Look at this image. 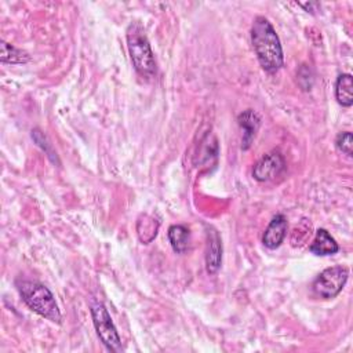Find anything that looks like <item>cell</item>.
Segmentation results:
<instances>
[{"instance_id":"13","label":"cell","mask_w":353,"mask_h":353,"mask_svg":"<svg viewBox=\"0 0 353 353\" xmlns=\"http://www.w3.org/2000/svg\"><path fill=\"white\" fill-rule=\"evenodd\" d=\"M167 236L175 252L182 254L188 250L189 241H190V232L185 225H171L168 228Z\"/></svg>"},{"instance_id":"14","label":"cell","mask_w":353,"mask_h":353,"mask_svg":"<svg viewBox=\"0 0 353 353\" xmlns=\"http://www.w3.org/2000/svg\"><path fill=\"white\" fill-rule=\"evenodd\" d=\"M1 62L3 63H25L30 61V57L28 55V52L14 47L12 44L7 43V41H1Z\"/></svg>"},{"instance_id":"1","label":"cell","mask_w":353,"mask_h":353,"mask_svg":"<svg viewBox=\"0 0 353 353\" xmlns=\"http://www.w3.org/2000/svg\"><path fill=\"white\" fill-rule=\"evenodd\" d=\"M251 43L259 65L268 73H276L284 63L279 34L268 18L258 15L251 26Z\"/></svg>"},{"instance_id":"8","label":"cell","mask_w":353,"mask_h":353,"mask_svg":"<svg viewBox=\"0 0 353 353\" xmlns=\"http://www.w3.org/2000/svg\"><path fill=\"white\" fill-rule=\"evenodd\" d=\"M222 262V243L218 232L214 228L207 230V252H205V269L208 274H215Z\"/></svg>"},{"instance_id":"15","label":"cell","mask_w":353,"mask_h":353,"mask_svg":"<svg viewBox=\"0 0 353 353\" xmlns=\"http://www.w3.org/2000/svg\"><path fill=\"white\" fill-rule=\"evenodd\" d=\"M335 146L338 148L339 152L352 157L353 156V137H352V132H349V131L339 132L336 139H335Z\"/></svg>"},{"instance_id":"16","label":"cell","mask_w":353,"mask_h":353,"mask_svg":"<svg viewBox=\"0 0 353 353\" xmlns=\"http://www.w3.org/2000/svg\"><path fill=\"white\" fill-rule=\"evenodd\" d=\"M32 138L34 139V142L47 153V156L48 157H51L52 160H54V152L50 149V146H48V142H47V139H46V137H44V134L40 131V130H37V128H34L33 131H32ZM55 161V160H54Z\"/></svg>"},{"instance_id":"2","label":"cell","mask_w":353,"mask_h":353,"mask_svg":"<svg viewBox=\"0 0 353 353\" xmlns=\"http://www.w3.org/2000/svg\"><path fill=\"white\" fill-rule=\"evenodd\" d=\"M17 288L22 301L30 310L52 323H61L62 316L55 298L44 284L34 280H18Z\"/></svg>"},{"instance_id":"9","label":"cell","mask_w":353,"mask_h":353,"mask_svg":"<svg viewBox=\"0 0 353 353\" xmlns=\"http://www.w3.org/2000/svg\"><path fill=\"white\" fill-rule=\"evenodd\" d=\"M237 123L241 127L243 130V139H241V148L244 150H247L254 138H255V134L259 128V124H261V117L258 116L256 112H254L252 109H247L244 110L243 113L239 114L237 117Z\"/></svg>"},{"instance_id":"3","label":"cell","mask_w":353,"mask_h":353,"mask_svg":"<svg viewBox=\"0 0 353 353\" xmlns=\"http://www.w3.org/2000/svg\"><path fill=\"white\" fill-rule=\"evenodd\" d=\"M125 37L131 62L137 73L145 79L154 77L157 72L156 59L143 28L138 22L130 23Z\"/></svg>"},{"instance_id":"12","label":"cell","mask_w":353,"mask_h":353,"mask_svg":"<svg viewBox=\"0 0 353 353\" xmlns=\"http://www.w3.org/2000/svg\"><path fill=\"white\" fill-rule=\"evenodd\" d=\"M353 81L350 73H342L338 76L335 83V98L336 102L343 108H350L353 103Z\"/></svg>"},{"instance_id":"5","label":"cell","mask_w":353,"mask_h":353,"mask_svg":"<svg viewBox=\"0 0 353 353\" xmlns=\"http://www.w3.org/2000/svg\"><path fill=\"white\" fill-rule=\"evenodd\" d=\"M349 277V269L341 265L324 269L313 281L312 290L314 295L323 299L335 298L345 287Z\"/></svg>"},{"instance_id":"6","label":"cell","mask_w":353,"mask_h":353,"mask_svg":"<svg viewBox=\"0 0 353 353\" xmlns=\"http://www.w3.org/2000/svg\"><path fill=\"white\" fill-rule=\"evenodd\" d=\"M285 171V160L279 150H273L262 156L252 168V176L258 182L273 181Z\"/></svg>"},{"instance_id":"10","label":"cell","mask_w":353,"mask_h":353,"mask_svg":"<svg viewBox=\"0 0 353 353\" xmlns=\"http://www.w3.org/2000/svg\"><path fill=\"white\" fill-rule=\"evenodd\" d=\"M309 251L314 255L319 256H325V255H334L339 251V245L335 241V239L323 228L317 229L316 236L309 245Z\"/></svg>"},{"instance_id":"7","label":"cell","mask_w":353,"mask_h":353,"mask_svg":"<svg viewBox=\"0 0 353 353\" xmlns=\"http://www.w3.org/2000/svg\"><path fill=\"white\" fill-rule=\"evenodd\" d=\"M287 218L283 214H276L263 232V245L269 250H276L277 247H280L287 236Z\"/></svg>"},{"instance_id":"11","label":"cell","mask_w":353,"mask_h":353,"mask_svg":"<svg viewBox=\"0 0 353 353\" xmlns=\"http://www.w3.org/2000/svg\"><path fill=\"white\" fill-rule=\"evenodd\" d=\"M159 221L149 214H141L137 221V234L143 244H149L154 240L159 232Z\"/></svg>"},{"instance_id":"4","label":"cell","mask_w":353,"mask_h":353,"mask_svg":"<svg viewBox=\"0 0 353 353\" xmlns=\"http://www.w3.org/2000/svg\"><path fill=\"white\" fill-rule=\"evenodd\" d=\"M90 310H91V317H92V323L97 330V334L102 341V343L106 346V349L114 353L121 352L123 350L121 338L112 321V317L106 306L102 302L97 301L91 303Z\"/></svg>"}]
</instances>
